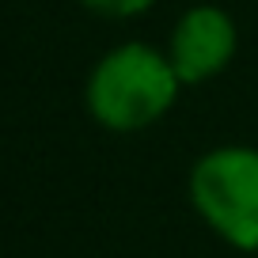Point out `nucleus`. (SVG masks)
<instances>
[{
  "instance_id": "f257e3e1",
  "label": "nucleus",
  "mask_w": 258,
  "mask_h": 258,
  "mask_svg": "<svg viewBox=\"0 0 258 258\" xmlns=\"http://www.w3.org/2000/svg\"><path fill=\"white\" fill-rule=\"evenodd\" d=\"M178 80L167 49L148 42H118L88 73L84 103L88 114L110 133H141L171 114L178 103Z\"/></svg>"
},
{
  "instance_id": "f03ea898",
  "label": "nucleus",
  "mask_w": 258,
  "mask_h": 258,
  "mask_svg": "<svg viewBox=\"0 0 258 258\" xmlns=\"http://www.w3.org/2000/svg\"><path fill=\"white\" fill-rule=\"evenodd\" d=\"M194 213L235 250H258V148L217 145L190 167Z\"/></svg>"
},
{
  "instance_id": "7ed1b4c3",
  "label": "nucleus",
  "mask_w": 258,
  "mask_h": 258,
  "mask_svg": "<svg viewBox=\"0 0 258 258\" xmlns=\"http://www.w3.org/2000/svg\"><path fill=\"white\" fill-rule=\"evenodd\" d=\"M163 49H167L182 88H198L232 64L235 49H239V27L220 4H194L171 27V38Z\"/></svg>"
},
{
  "instance_id": "20e7f679",
  "label": "nucleus",
  "mask_w": 258,
  "mask_h": 258,
  "mask_svg": "<svg viewBox=\"0 0 258 258\" xmlns=\"http://www.w3.org/2000/svg\"><path fill=\"white\" fill-rule=\"evenodd\" d=\"M80 4L106 19H133V16H145L148 8H156V0H80Z\"/></svg>"
}]
</instances>
